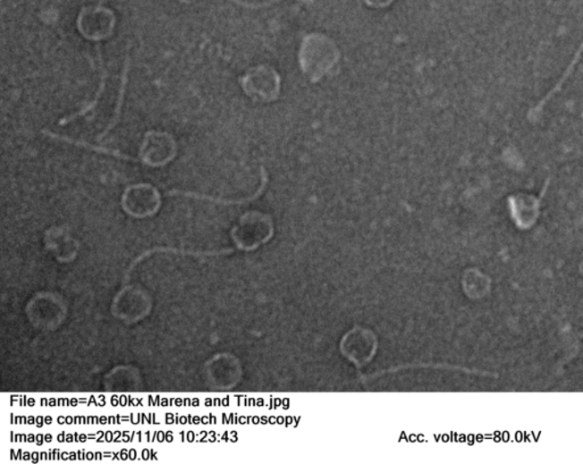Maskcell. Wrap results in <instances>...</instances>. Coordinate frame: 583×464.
<instances>
[{
    "mask_svg": "<svg viewBox=\"0 0 583 464\" xmlns=\"http://www.w3.org/2000/svg\"><path fill=\"white\" fill-rule=\"evenodd\" d=\"M341 59L340 49L330 37L310 33L299 49V64L311 82H319L334 70Z\"/></svg>",
    "mask_w": 583,
    "mask_h": 464,
    "instance_id": "cell-1",
    "label": "cell"
},
{
    "mask_svg": "<svg viewBox=\"0 0 583 464\" xmlns=\"http://www.w3.org/2000/svg\"><path fill=\"white\" fill-rule=\"evenodd\" d=\"M240 81L244 94L254 102H275L281 94V76L270 65L260 64L249 69Z\"/></svg>",
    "mask_w": 583,
    "mask_h": 464,
    "instance_id": "cell-2",
    "label": "cell"
},
{
    "mask_svg": "<svg viewBox=\"0 0 583 464\" xmlns=\"http://www.w3.org/2000/svg\"><path fill=\"white\" fill-rule=\"evenodd\" d=\"M178 145L168 131H149L141 140L139 163L151 168H161L176 159Z\"/></svg>",
    "mask_w": 583,
    "mask_h": 464,
    "instance_id": "cell-3",
    "label": "cell"
},
{
    "mask_svg": "<svg viewBox=\"0 0 583 464\" xmlns=\"http://www.w3.org/2000/svg\"><path fill=\"white\" fill-rule=\"evenodd\" d=\"M116 16L111 8L93 5L82 7L77 18V29L83 38L95 41L106 40L114 36Z\"/></svg>",
    "mask_w": 583,
    "mask_h": 464,
    "instance_id": "cell-4",
    "label": "cell"
},
{
    "mask_svg": "<svg viewBox=\"0 0 583 464\" xmlns=\"http://www.w3.org/2000/svg\"><path fill=\"white\" fill-rule=\"evenodd\" d=\"M377 348L376 335L364 327L350 330L340 343L341 353L357 367H365L370 362L376 355Z\"/></svg>",
    "mask_w": 583,
    "mask_h": 464,
    "instance_id": "cell-5",
    "label": "cell"
},
{
    "mask_svg": "<svg viewBox=\"0 0 583 464\" xmlns=\"http://www.w3.org/2000/svg\"><path fill=\"white\" fill-rule=\"evenodd\" d=\"M160 206L161 194L159 190L152 184H133L124 190L123 207L132 216H149V215L156 213Z\"/></svg>",
    "mask_w": 583,
    "mask_h": 464,
    "instance_id": "cell-6",
    "label": "cell"
},
{
    "mask_svg": "<svg viewBox=\"0 0 583 464\" xmlns=\"http://www.w3.org/2000/svg\"><path fill=\"white\" fill-rule=\"evenodd\" d=\"M237 232L241 235H252L253 238L259 239L260 241H266L272 238L274 233L273 222L266 215L253 211V213L244 215L241 219Z\"/></svg>",
    "mask_w": 583,
    "mask_h": 464,
    "instance_id": "cell-7",
    "label": "cell"
},
{
    "mask_svg": "<svg viewBox=\"0 0 583 464\" xmlns=\"http://www.w3.org/2000/svg\"><path fill=\"white\" fill-rule=\"evenodd\" d=\"M41 132H43V134L47 136V138L49 139L60 140V142L76 145V147L86 148V150L103 153V155L118 157V159L133 161V163H139V157H132L131 156L123 155V152H120L118 150H114V148H108L106 147H97V145L90 144L89 142H86V140L73 139L69 138V136L56 134V132H53L48 130H44Z\"/></svg>",
    "mask_w": 583,
    "mask_h": 464,
    "instance_id": "cell-8",
    "label": "cell"
},
{
    "mask_svg": "<svg viewBox=\"0 0 583 464\" xmlns=\"http://www.w3.org/2000/svg\"><path fill=\"white\" fill-rule=\"evenodd\" d=\"M260 176H261L260 186L259 189H258L256 194H254V196L252 197L241 198V200H236V201L223 200V198H215L214 197L204 196V194H199L195 192H186V190H169L168 194L169 196H182V197L201 198V200L223 203V205H239V203L256 200L258 197L261 196L262 192H264L266 189V184H268V175H266V172L264 167H261L260 169Z\"/></svg>",
    "mask_w": 583,
    "mask_h": 464,
    "instance_id": "cell-9",
    "label": "cell"
},
{
    "mask_svg": "<svg viewBox=\"0 0 583 464\" xmlns=\"http://www.w3.org/2000/svg\"><path fill=\"white\" fill-rule=\"evenodd\" d=\"M129 70H131V57L127 55L126 60H124L123 73H121V82L119 87L118 98H116V105L114 107V114L112 115L110 123L107 124L106 130L99 135L98 139L106 138V136L120 122L121 111H123V106L124 103V97H126V89L129 80Z\"/></svg>",
    "mask_w": 583,
    "mask_h": 464,
    "instance_id": "cell-10",
    "label": "cell"
},
{
    "mask_svg": "<svg viewBox=\"0 0 583 464\" xmlns=\"http://www.w3.org/2000/svg\"><path fill=\"white\" fill-rule=\"evenodd\" d=\"M97 49L98 53V59L99 62H101V68H102V76H101V81H99V86L97 92L95 94V97L91 99V102L89 105H87L83 109L80 111H78L77 114H70L68 117H65L61 120L58 124L60 126H64V124H68L70 122H72L73 120H76L79 117H82V115H86L87 114H89V112L94 111L96 109V106L98 105L99 99L102 98L104 92H106V79H107V72L106 69L104 68L103 65V57L101 54V48L99 46L96 47Z\"/></svg>",
    "mask_w": 583,
    "mask_h": 464,
    "instance_id": "cell-11",
    "label": "cell"
},
{
    "mask_svg": "<svg viewBox=\"0 0 583 464\" xmlns=\"http://www.w3.org/2000/svg\"><path fill=\"white\" fill-rule=\"evenodd\" d=\"M395 0H365L366 5L375 8V10H383V8L393 5Z\"/></svg>",
    "mask_w": 583,
    "mask_h": 464,
    "instance_id": "cell-12",
    "label": "cell"
},
{
    "mask_svg": "<svg viewBox=\"0 0 583 464\" xmlns=\"http://www.w3.org/2000/svg\"><path fill=\"white\" fill-rule=\"evenodd\" d=\"M178 2H181L182 4H191L197 2V0H178Z\"/></svg>",
    "mask_w": 583,
    "mask_h": 464,
    "instance_id": "cell-13",
    "label": "cell"
},
{
    "mask_svg": "<svg viewBox=\"0 0 583 464\" xmlns=\"http://www.w3.org/2000/svg\"><path fill=\"white\" fill-rule=\"evenodd\" d=\"M580 337H581V338H583V333H582V334H580Z\"/></svg>",
    "mask_w": 583,
    "mask_h": 464,
    "instance_id": "cell-14",
    "label": "cell"
}]
</instances>
